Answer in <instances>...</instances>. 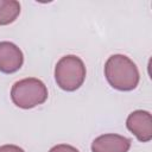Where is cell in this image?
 Instances as JSON below:
<instances>
[{"mask_svg": "<svg viewBox=\"0 0 152 152\" xmlns=\"http://www.w3.org/2000/svg\"><path fill=\"white\" fill-rule=\"evenodd\" d=\"M129 147L128 138L114 133L99 135L91 142V152H128Z\"/></svg>", "mask_w": 152, "mask_h": 152, "instance_id": "cell-6", "label": "cell"}, {"mask_svg": "<svg viewBox=\"0 0 152 152\" xmlns=\"http://www.w3.org/2000/svg\"><path fill=\"white\" fill-rule=\"evenodd\" d=\"M20 14V4L15 0H0V26L13 23Z\"/></svg>", "mask_w": 152, "mask_h": 152, "instance_id": "cell-7", "label": "cell"}, {"mask_svg": "<svg viewBox=\"0 0 152 152\" xmlns=\"http://www.w3.org/2000/svg\"><path fill=\"white\" fill-rule=\"evenodd\" d=\"M0 152H25V151H24L21 147L17 146V145L7 144V145L0 146Z\"/></svg>", "mask_w": 152, "mask_h": 152, "instance_id": "cell-9", "label": "cell"}, {"mask_svg": "<svg viewBox=\"0 0 152 152\" xmlns=\"http://www.w3.org/2000/svg\"><path fill=\"white\" fill-rule=\"evenodd\" d=\"M24 63L21 50L11 42H0V71L13 74L18 71Z\"/></svg>", "mask_w": 152, "mask_h": 152, "instance_id": "cell-5", "label": "cell"}, {"mask_svg": "<svg viewBox=\"0 0 152 152\" xmlns=\"http://www.w3.org/2000/svg\"><path fill=\"white\" fill-rule=\"evenodd\" d=\"M104 76L116 90L129 91L137 88L140 75L135 63L125 55H113L104 64Z\"/></svg>", "mask_w": 152, "mask_h": 152, "instance_id": "cell-1", "label": "cell"}, {"mask_svg": "<svg viewBox=\"0 0 152 152\" xmlns=\"http://www.w3.org/2000/svg\"><path fill=\"white\" fill-rule=\"evenodd\" d=\"M126 126L139 141L147 142L152 139V116L150 112L142 109L132 112L127 116Z\"/></svg>", "mask_w": 152, "mask_h": 152, "instance_id": "cell-4", "label": "cell"}, {"mask_svg": "<svg viewBox=\"0 0 152 152\" xmlns=\"http://www.w3.org/2000/svg\"><path fill=\"white\" fill-rule=\"evenodd\" d=\"M49 152H80L76 147L71 146V145H68V144H59V145H56L53 146L52 148H50Z\"/></svg>", "mask_w": 152, "mask_h": 152, "instance_id": "cell-8", "label": "cell"}, {"mask_svg": "<svg viewBox=\"0 0 152 152\" xmlns=\"http://www.w3.org/2000/svg\"><path fill=\"white\" fill-rule=\"evenodd\" d=\"M48 88L38 78L27 77L15 82L11 89L13 103L23 109H30L44 103L48 99Z\"/></svg>", "mask_w": 152, "mask_h": 152, "instance_id": "cell-2", "label": "cell"}, {"mask_svg": "<svg viewBox=\"0 0 152 152\" xmlns=\"http://www.w3.org/2000/svg\"><path fill=\"white\" fill-rule=\"evenodd\" d=\"M57 86L65 91H75L86 80V66L83 61L75 55L62 57L55 68Z\"/></svg>", "mask_w": 152, "mask_h": 152, "instance_id": "cell-3", "label": "cell"}]
</instances>
